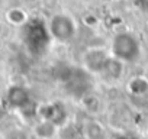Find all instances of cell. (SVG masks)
<instances>
[{"instance_id": "obj_1", "label": "cell", "mask_w": 148, "mask_h": 139, "mask_svg": "<svg viewBox=\"0 0 148 139\" xmlns=\"http://www.w3.org/2000/svg\"><path fill=\"white\" fill-rule=\"evenodd\" d=\"M83 67L90 74L99 76L109 81L119 80L123 73V62L97 46L89 48L83 54Z\"/></svg>"}, {"instance_id": "obj_2", "label": "cell", "mask_w": 148, "mask_h": 139, "mask_svg": "<svg viewBox=\"0 0 148 139\" xmlns=\"http://www.w3.org/2000/svg\"><path fill=\"white\" fill-rule=\"evenodd\" d=\"M110 54L123 64L136 62L141 57L139 39L132 32H116L112 38Z\"/></svg>"}, {"instance_id": "obj_3", "label": "cell", "mask_w": 148, "mask_h": 139, "mask_svg": "<svg viewBox=\"0 0 148 139\" xmlns=\"http://www.w3.org/2000/svg\"><path fill=\"white\" fill-rule=\"evenodd\" d=\"M23 26V41L29 52L34 55H41L42 52H45L49 45V41L52 39L48 31V25H45L41 19H32L28 20Z\"/></svg>"}, {"instance_id": "obj_4", "label": "cell", "mask_w": 148, "mask_h": 139, "mask_svg": "<svg viewBox=\"0 0 148 139\" xmlns=\"http://www.w3.org/2000/svg\"><path fill=\"white\" fill-rule=\"evenodd\" d=\"M60 80L65 86L67 91L74 94L76 97L86 94V91L92 86L90 73L84 67L83 68H77V67H73V65H65L62 68Z\"/></svg>"}, {"instance_id": "obj_5", "label": "cell", "mask_w": 148, "mask_h": 139, "mask_svg": "<svg viewBox=\"0 0 148 139\" xmlns=\"http://www.w3.org/2000/svg\"><path fill=\"white\" fill-rule=\"evenodd\" d=\"M48 31L52 39L58 42H70L77 33V25L74 19L65 13H55L48 22Z\"/></svg>"}, {"instance_id": "obj_6", "label": "cell", "mask_w": 148, "mask_h": 139, "mask_svg": "<svg viewBox=\"0 0 148 139\" xmlns=\"http://www.w3.org/2000/svg\"><path fill=\"white\" fill-rule=\"evenodd\" d=\"M38 114L42 117V120H47V122H49L55 126H61L68 117L67 109L60 102H52V103L42 104L38 109Z\"/></svg>"}, {"instance_id": "obj_7", "label": "cell", "mask_w": 148, "mask_h": 139, "mask_svg": "<svg viewBox=\"0 0 148 139\" xmlns=\"http://www.w3.org/2000/svg\"><path fill=\"white\" fill-rule=\"evenodd\" d=\"M6 99H8L9 106L13 107V109H18V110H23V109H26L31 104L29 91L25 87H22V86H12L8 90Z\"/></svg>"}, {"instance_id": "obj_8", "label": "cell", "mask_w": 148, "mask_h": 139, "mask_svg": "<svg viewBox=\"0 0 148 139\" xmlns=\"http://www.w3.org/2000/svg\"><path fill=\"white\" fill-rule=\"evenodd\" d=\"M6 20L10 23V25H15V26H23L29 18H28V13L22 9V7H10L8 12H6Z\"/></svg>"}, {"instance_id": "obj_9", "label": "cell", "mask_w": 148, "mask_h": 139, "mask_svg": "<svg viewBox=\"0 0 148 139\" xmlns=\"http://www.w3.org/2000/svg\"><path fill=\"white\" fill-rule=\"evenodd\" d=\"M128 89H129V91H131L132 94H135V96H142V94H145V93L148 91V80H147L145 77H141V76L134 77V78L129 81Z\"/></svg>"}, {"instance_id": "obj_10", "label": "cell", "mask_w": 148, "mask_h": 139, "mask_svg": "<svg viewBox=\"0 0 148 139\" xmlns=\"http://www.w3.org/2000/svg\"><path fill=\"white\" fill-rule=\"evenodd\" d=\"M35 133L42 139H51L55 135V125H52L47 120H42L39 125H36Z\"/></svg>"}, {"instance_id": "obj_11", "label": "cell", "mask_w": 148, "mask_h": 139, "mask_svg": "<svg viewBox=\"0 0 148 139\" xmlns=\"http://www.w3.org/2000/svg\"><path fill=\"white\" fill-rule=\"evenodd\" d=\"M57 2H58V0H42V3L45 6H48V7H54L57 5Z\"/></svg>"}, {"instance_id": "obj_12", "label": "cell", "mask_w": 148, "mask_h": 139, "mask_svg": "<svg viewBox=\"0 0 148 139\" xmlns=\"http://www.w3.org/2000/svg\"><path fill=\"white\" fill-rule=\"evenodd\" d=\"M142 5H144V7L148 10V0H142Z\"/></svg>"}]
</instances>
